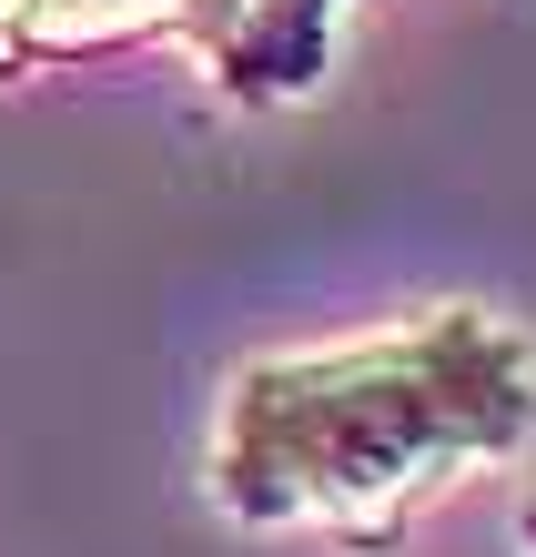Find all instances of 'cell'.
Listing matches in <instances>:
<instances>
[{
  "instance_id": "6da1fadb",
  "label": "cell",
  "mask_w": 536,
  "mask_h": 557,
  "mask_svg": "<svg viewBox=\"0 0 536 557\" xmlns=\"http://www.w3.org/2000/svg\"><path fill=\"white\" fill-rule=\"evenodd\" d=\"M536 446V335L496 305H415L375 335L274 345L223 375L203 497L244 537L385 557L435 497Z\"/></svg>"
},
{
  "instance_id": "277c9868",
  "label": "cell",
  "mask_w": 536,
  "mask_h": 557,
  "mask_svg": "<svg viewBox=\"0 0 536 557\" xmlns=\"http://www.w3.org/2000/svg\"><path fill=\"white\" fill-rule=\"evenodd\" d=\"M516 537H526V557H536V486H526V507H516Z\"/></svg>"
},
{
  "instance_id": "7a4b0ae2",
  "label": "cell",
  "mask_w": 536,
  "mask_h": 557,
  "mask_svg": "<svg viewBox=\"0 0 536 557\" xmlns=\"http://www.w3.org/2000/svg\"><path fill=\"white\" fill-rule=\"evenodd\" d=\"M233 11L244 0H0V82L51 72V61L142 51V41H173L192 61H213Z\"/></svg>"
},
{
  "instance_id": "3957f363",
  "label": "cell",
  "mask_w": 536,
  "mask_h": 557,
  "mask_svg": "<svg viewBox=\"0 0 536 557\" xmlns=\"http://www.w3.org/2000/svg\"><path fill=\"white\" fill-rule=\"evenodd\" d=\"M345 21H354V0H244L223 51L203 61V82L244 112H294L324 91L334 51H345Z\"/></svg>"
}]
</instances>
